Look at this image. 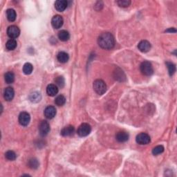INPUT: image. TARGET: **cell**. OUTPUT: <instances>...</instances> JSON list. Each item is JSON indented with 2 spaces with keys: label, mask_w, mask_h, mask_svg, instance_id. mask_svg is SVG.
<instances>
[{
  "label": "cell",
  "mask_w": 177,
  "mask_h": 177,
  "mask_svg": "<svg viewBox=\"0 0 177 177\" xmlns=\"http://www.w3.org/2000/svg\"><path fill=\"white\" fill-rule=\"evenodd\" d=\"M98 42L99 46L104 49H111L114 47V37L110 33L106 32L101 34L98 37Z\"/></svg>",
  "instance_id": "cell-1"
},
{
  "label": "cell",
  "mask_w": 177,
  "mask_h": 177,
  "mask_svg": "<svg viewBox=\"0 0 177 177\" xmlns=\"http://www.w3.org/2000/svg\"><path fill=\"white\" fill-rule=\"evenodd\" d=\"M93 89L98 95H102L107 91V85L102 80H96L94 81L93 85Z\"/></svg>",
  "instance_id": "cell-2"
},
{
  "label": "cell",
  "mask_w": 177,
  "mask_h": 177,
  "mask_svg": "<svg viewBox=\"0 0 177 177\" xmlns=\"http://www.w3.org/2000/svg\"><path fill=\"white\" fill-rule=\"evenodd\" d=\"M140 69L141 73L146 76H150L153 74L154 69L152 65L150 62L144 61L140 66Z\"/></svg>",
  "instance_id": "cell-3"
},
{
  "label": "cell",
  "mask_w": 177,
  "mask_h": 177,
  "mask_svg": "<svg viewBox=\"0 0 177 177\" xmlns=\"http://www.w3.org/2000/svg\"><path fill=\"white\" fill-rule=\"evenodd\" d=\"M91 131H92V127H91L90 125H88L87 123H82L78 127L77 134L80 137H85V136H87L89 134Z\"/></svg>",
  "instance_id": "cell-4"
},
{
  "label": "cell",
  "mask_w": 177,
  "mask_h": 177,
  "mask_svg": "<svg viewBox=\"0 0 177 177\" xmlns=\"http://www.w3.org/2000/svg\"><path fill=\"white\" fill-rule=\"evenodd\" d=\"M136 141L137 143L140 144V145H148L150 143L151 138L148 134L141 133L136 136Z\"/></svg>",
  "instance_id": "cell-5"
},
{
  "label": "cell",
  "mask_w": 177,
  "mask_h": 177,
  "mask_svg": "<svg viewBox=\"0 0 177 177\" xmlns=\"http://www.w3.org/2000/svg\"><path fill=\"white\" fill-rule=\"evenodd\" d=\"M40 134L42 136H47L50 131V125L46 120H43L39 125Z\"/></svg>",
  "instance_id": "cell-6"
},
{
  "label": "cell",
  "mask_w": 177,
  "mask_h": 177,
  "mask_svg": "<svg viewBox=\"0 0 177 177\" xmlns=\"http://www.w3.org/2000/svg\"><path fill=\"white\" fill-rule=\"evenodd\" d=\"M7 34H8L10 38H17L20 34V30L17 26L12 25V26H10L8 28V29H7Z\"/></svg>",
  "instance_id": "cell-7"
},
{
  "label": "cell",
  "mask_w": 177,
  "mask_h": 177,
  "mask_svg": "<svg viewBox=\"0 0 177 177\" xmlns=\"http://www.w3.org/2000/svg\"><path fill=\"white\" fill-rule=\"evenodd\" d=\"M31 120V116L28 112H24L20 113L19 116V123L22 126H27Z\"/></svg>",
  "instance_id": "cell-8"
},
{
  "label": "cell",
  "mask_w": 177,
  "mask_h": 177,
  "mask_svg": "<svg viewBox=\"0 0 177 177\" xmlns=\"http://www.w3.org/2000/svg\"><path fill=\"white\" fill-rule=\"evenodd\" d=\"M63 22H64V20H63V18L60 16H55L51 20L52 26L56 29H60V28L62 26Z\"/></svg>",
  "instance_id": "cell-9"
},
{
  "label": "cell",
  "mask_w": 177,
  "mask_h": 177,
  "mask_svg": "<svg viewBox=\"0 0 177 177\" xmlns=\"http://www.w3.org/2000/svg\"><path fill=\"white\" fill-rule=\"evenodd\" d=\"M56 115V109L54 106H49L44 109V116L48 119H52Z\"/></svg>",
  "instance_id": "cell-10"
},
{
  "label": "cell",
  "mask_w": 177,
  "mask_h": 177,
  "mask_svg": "<svg viewBox=\"0 0 177 177\" xmlns=\"http://www.w3.org/2000/svg\"><path fill=\"white\" fill-rule=\"evenodd\" d=\"M68 2L66 0H57L55 2V8L59 12H63L67 8Z\"/></svg>",
  "instance_id": "cell-11"
},
{
  "label": "cell",
  "mask_w": 177,
  "mask_h": 177,
  "mask_svg": "<svg viewBox=\"0 0 177 177\" xmlns=\"http://www.w3.org/2000/svg\"><path fill=\"white\" fill-rule=\"evenodd\" d=\"M138 48L141 52H148L151 49V44L148 41H147V40H143V41L139 42Z\"/></svg>",
  "instance_id": "cell-12"
},
{
  "label": "cell",
  "mask_w": 177,
  "mask_h": 177,
  "mask_svg": "<svg viewBox=\"0 0 177 177\" xmlns=\"http://www.w3.org/2000/svg\"><path fill=\"white\" fill-rule=\"evenodd\" d=\"M15 95L14 89L12 87H7L5 88L4 93V98L6 101H11Z\"/></svg>",
  "instance_id": "cell-13"
},
{
  "label": "cell",
  "mask_w": 177,
  "mask_h": 177,
  "mask_svg": "<svg viewBox=\"0 0 177 177\" xmlns=\"http://www.w3.org/2000/svg\"><path fill=\"white\" fill-rule=\"evenodd\" d=\"M75 131V128L72 125H68L67 127H64L61 130V135L62 136H64V137H67V136H70L73 134Z\"/></svg>",
  "instance_id": "cell-14"
},
{
  "label": "cell",
  "mask_w": 177,
  "mask_h": 177,
  "mask_svg": "<svg viewBox=\"0 0 177 177\" xmlns=\"http://www.w3.org/2000/svg\"><path fill=\"white\" fill-rule=\"evenodd\" d=\"M129 137H130L129 134L125 131H119L116 136V140L120 143H125L127 141L129 140Z\"/></svg>",
  "instance_id": "cell-15"
},
{
  "label": "cell",
  "mask_w": 177,
  "mask_h": 177,
  "mask_svg": "<svg viewBox=\"0 0 177 177\" xmlns=\"http://www.w3.org/2000/svg\"><path fill=\"white\" fill-rule=\"evenodd\" d=\"M47 93L50 96H55L58 93V88L55 85H49L47 88Z\"/></svg>",
  "instance_id": "cell-16"
},
{
  "label": "cell",
  "mask_w": 177,
  "mask_h": 177,
  "mask_svg": "<svg viewBox=\"0 0 177 177\" xmlns=\"http://www.w3.org/2000/svg\"><path fill=\"white\" fill-rule=\"evenodd\" d=\"M57 60L60 62L66 63L68 62V60H69V56L66 52L61 51V52L58 53V54L57 55Z\"/></svg>",
  "instance_id": "cell-17"
},
{
  "label": "cell",
  "mask_w": 177,
  "mask_h": 177,
  "mask_svg": "<svg viewBox=\"0 0 177 177\" xmlns=\"http://www.w3.org/2000/svg\"><path fill=\"white\" fill-rule=\"evenodd\" d=\"M58 38L63 42L67 41V40H69L70 38L69 33L65 31V30H62V31H60L59 33H58Z\"/></svg>",
  "instance_id": "cell-18"
},
{
  "label": "cell",
  "mask_w": 177,
  "mask_h": 177,
  "mask_svg": "<svg viewBox=\"0 0 177 177\" xmlns=\"http://www.w3.org/2000/svg\"><path fill=\"white\" fill-rule=\"evenodd\" d=\"M6 16L7 19H8L9 21L10 22H14L15 20L16 19V12L15 11V10L13 9H8L6 11Z\"/></svg>",
  "instance_id": "cell-19"
},
{
  "label": "cell",
  "mask_w": 177,
  "mask_h": 177,
  "mask_svg": "<svg viewBox=\"0 0 177 177\" xmlns=\"http://www.w3.org/2000/svg\"><path fill=\"white\" fill-rule=\"evenodd\" d=\"M4 80L6 81V83H8V84H11V83L13 82L15 80L14 73L11 71L7 72L6 74L4 75Z\"/></svg>",
  "instance_id": "cell-20"
},
{
  "label": "cell",
  "mask_w": 177,
  "mask_h": 177,
  "mask_svg": "<svg viewBox=\"0 0 177 177\" xmlns=\"http://www.w3.org/2000/svg\"><path fill=\"white\" fill-rule=\"evenodd\" d=\"M17 44L16 40L14 39H11L7 41L6 44V49L9 50H12L17 47Z\"/></svg>",
  "instance_id": "cell-21"
},
{
  "label": "cell",
  "mask_w": 177,
  "mask_h": 177,
  "mask_svg": "<svg viewBox=\"0 0 177 177\" xmlns=\"http://www.w3.org/2000/svg\"><path fill=\"white\" fill-rule=\"evenodd\" d=\"M41 95L38 92H34L32 93L29 96V99L33 102H38L41 100Z\"/></svg>",
  "instance_id": "cell-22"
},
{
  "label": "cell",
  "mask_w": 177,
  "mask_h": 177,
  "mask_svg": "<svg viewBox=\"0 0 177 177\" xmlns=\"http://www.w3.org/2000/svg\"><path fill=\"white\" fill-rule=\"evenodd\" d=\"M33 67L31 64V63L27 62L24 65L23 67V72L24 73V74L26 75H29L33 72Z\"/></svg>",
  "instance_id": "cell-23"
},
{
  "label": "cell",
  "mask_w": 177,
  "mask_h": 177,
  "mask_svg": "<svg viewBox=\"0 0 177 177\" xmlns=\"http://www.w3.org/2000/svg\"><path fill=\"white\" fill-rule=\"evenodd\" d=\"M166 65L168 69L169 74L170 76H172V75H173L174 74V73H175L176 71V66L175 64H173L172 62H166Z\"/></svg>",
  "instance_id": "cell-24"
},
{
  "label": "cell",
  "mask_w": 177,
  "mask_h": 177,
  "mask_svg": "<svg viewBox=\"0 0 177 177\" xmlns=\"http://www.w3.org/2000/svg\"><path fill=\"white\" fill-rule=\"evenodd\" d=\"M65 102H66V98L64 95H58V96L55 98V105L57 106H63L65 104Z\"/></svg>",
  "instance_id": "cell-25"
},
{
  "label": "cell",
  "mask_w": 177,
  "mask_h": 177,
  "mask_svg": "<svg viewBox=\"0 0 177 177\" xmlns=\"http://www.w3.org/2000/svg\"><path fill=\"white\" fill-rule=\"evenodd\" d=\"M5 157L9 161H15L17 158V155L13 151L9 150L5 154Z\"/></svg>",
  "instance_id": "cell-26"
},
{
  "label": "cell",
  "mask_w": 177,
  "mask_h": 177,
  "mask_svg": "<svg viewBox=\"0 0 177 177\" xmlns=\"http://www.w3.org/2000/svg\"><path fill=\"white\" fill-rule=\"evenodd\" d=\"M29 166L31 169H37L39 167V162L36 158H31L29 161Z\"/></svg>",
  "instance_id": "cell-27"
},
{
  "label": "cell",
  "mask_w": 177,
  "mask_h": 177,
  "mask_svg": "<svg viewBox=\"0 0 177 177\" xmlns=\"http://www.w3.org/2000/svg\"><path fill=\"white\" fill-rule=\"evenodd\" d=\"M164 151V148L162 145H158L152 150V154L154 156H157L158 154L163 153Z\"/></svg>",
  "instance_id": "cell-28"
},
{
  "label": "cell",
  "mask_w": 177,
  "mask_h": 177,
  "mask_svg": "<svg viewBox=\"0 0 177 177\" xmlns=\"http://www.w3.org/2000/svg\"><path fill=\"white\" fill-rule=\"evenodd\" d=\"M55 82L56 83V85L60 87H63L64 85V79L62 76H58L57 78H55Z\"/></svg>",
  "instance_id": "cell-29"
},
{
  "label": "cell",
  "mask_w": 177,
  "mask_h": 177,
  "mask_svg": "<svg viewBox=\"0 0 177 177\" xmlns=\"http://www.w3.org/2000/svg\"><path fill=\"white\" fill-rule=\"evenodd\" d=\"M117 4L119 6L123 7V8H125V7H128L131 4L130 1H127V0H120V1L117 2Z\"/></svg>",
  "instance_id": "cell-30"
},
{
  "label": "cell",
  "mask_w": 177,
  "mask_h": 177,
  "mask_svg": "<svg viewBox=\"0 0 177 177\" xmlns=\"http://www.w3.org/2000/svg\"><path fill=\"white\" fill-rule=\"evenodd\" d=\"M166 32H170V33H172V32H174V33H176V29H168L167 30V31H165Z\"/></svg>",
  "instance_id": "cell-31"
}]
</instances>
